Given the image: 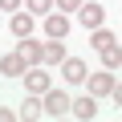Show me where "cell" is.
I'll return each instance as SVG.
<instances>
[{
	"label": "cell",
	"instance_id": "obj_1",
	"mask_svg": "<svg viewBox=\"0 0 122 122\" xmlns=\"http://www.w3.org/2000/svg\"><path fill=\"white\" fill-rule=\"evenodd\" d=\"M73 110V98L69 94H61V90H49L45 94V118H65Z\"/></svg>",
	"mask_w": 122,
	"mask_h": 122
},
{
	"label": "cell",
	"instance_id": "obj_2",
	"mask_svg": "<svg viewBox=\"0 0 122 122\" xmlns=\"http://www.w3.org/2000/svg\"><path fill=\"white\" fill-rule=\"evenodd\" d=\"M77 25H81V29H90V33H94V29H102V25H106V8H102V4H94V0H86V4L77 8Z\"/></svg>",
	"mask_w": 122,
	"mask_h": 122
},
{
	"label": "cell",
	"instance_id": "obj_3",
	"mask_svg": "<svg viewBox=\"0 0 122 122\" xmlns=\"http://www.w3.org/2000/svg\"><path fill=\"white\" fill-rule=\"evenodd\" d=\"M25 90H29V94H41V98H45V94L53 90V77H49V73H41L37 65H29V69H25Z\"/></svg>",
	"mask_w": 122,
	"mask_h": 122
},
{
	"label": "cell",
	"instance_id": "obj_4",
	"mask_svg": "<svg viewBox=\"0 0 122 122\" xmlns=\"http://www.w3.org/2000/svg\"><path fill=\"white\" fill-rule=\"evenodd\" d=\"M61 77H65L69 86H81V81L90 77V69H86L81 57H65V61H61Z\"/></svg>",
	"mask_w": 122,
	"mask_h": 122
},
{
	"label": "cell",
	"instance_id": "obj_5",
	"mask_svg": "<svg viewBox=\"0 0 122 122\" xmlns=\"http://www.w3.org/2000/svg\"><path fill=\"white\" fill-rule=\"evenodd\" d=\"M45 37H57V41H65V37H69V16L61 12V8L45 16Z\"/></svg>",
	"mask_w": 122,
	"mask_h": 122
},
{
	"label": "cell",
	"instance_id": "obj_6",
	"mask_svg": "<svg viewBox=\"0 0 122 122\" xmlns=\"http://www.w3.org/2000/svg\"><path fill=\"white\" fill-rule=\"evenodd\" d=\"M16 53L25 57V65H41V61H45V45H37L29 37H16Z\"/></svg>",
	"mask_w": 122,
	"mask_h": 122
},
{
	"label": "cell",
	"instance_id": "obj_7",
	"mask_svg": "<svg viewBox=\"0 0 122 122\" xmlns=\"http://www.w3.org/2000/svg\"><path fill=\"white\" fill-rule=\"evenodd\" d=\"M86 86H90V94H94V98L110 94V90H114V69H98V73H90V77H86Z\"/></svg>",
	"mask_w": 122,
	"mask_h": 122
},
{
	"label": "cell",
	"instance_id": "obj_8",
	"mask_svg": "<svg viewBox=\"0 0 122 122\" xmlns=\"http://www.w3.org/2000/svg\"><path fill=\"white\" fill-rule=\"evenodd\" d=\"M73 118H81V122H94L98 118V98L94 94H81V98H73V110H69Z\"/></svg>",
	"mask_w": 122,
	"mask_h": 122
},
{
	"label": "cell",
	"instance_id": "obj_9",
	"mask_svg": "<svg viewBox=\"0 0 122 122\" xmlns=\"http://www.w3.org/2000/svg\"><path fill=\"white\" fill-rule=\"evenodd\" d=\"M8 29H12V37H33V29H37V20H33V12H12L8 16Z\"/></svg>",
	"mask_w": 122,
	"mask_h": 122
},
{
	"label": "cell",
	"instance_id": "obj_10",
	"mask_svg": "<svg viewBox=\"0 0 122 122\" xmlns=\"http://www.w3.org/2000/svg\"><path fill=\"white\" fill-rule=\"evenodd\" d=\"M25 122H33V118H45V98L41 94H29L25 102H20V110H16Z\"/></svg>",
	"mask_w": 122,
	"mask_h": 122
},
{
	"label": "cell",
	"instance_id": "obj_11",
	"mask_svg": "<svg viewBox=\"0 0 122 122\" xmlns=\"http://www.w3.org/2000/svg\"><path fill=\"white\" fill-rule=\"evenodd\" d=\"M25 57L20 53H4V57H0V73H4V77H25Z\"/></svg>",
	"mask_w": 122,
	"mask_h": 122
},
{
	"label": "cell",
	"instance_id": "obj_12",
	"mask_svg": "<svg viewBox=\"0 0 122 122\" xmlns=\"http://www.w3.org/2000/svg\"><path fill=\"white\" fill-rule=\"evenodd\" d=\"M61 61H65V41L49 37V45H45V61H41V65H61Z\"/></svg>",
	"mask_w": 122,
	"mask_h": 122
},
{
	"label": "cell",
	"instance_id": "obj_13",
	"mask_svg": "<svg viewBox=\"0 0 122 122\" xmlns=\"http://www.w3.org/2000/svg\"><path fill=\"white\" fill-rule=\"evenodd\" d=\"M114 41H118V37H114L110 29H94V33H90V49H94V53H102V49H110Z\"/></svg>",
	"mask_w": 122,
	"mask_h": 122
},
{
	"label": "cell",
	"instance_id": "obj_14",
	"mask_svg": "<svg viewBox=\"0 0 122 122\" xmlns=\"http://www.w3.org/2000/svg\"><path fill=\"white\" fill-rule=\"evenodd\" d=\"M102 69H122V45L118 41L110 49H102Z\"/></svg>",
	"mask_w": 122,
	"mask_h": 122
},
{
	"label": "cell",
	"instance_id": "obj_15",
	"mask_svg": "<svg viewBox=\"0 0 122 122\" xmlns=\"http://www.w3.org/2000/svg\"><path fill=\"white\" fill-rule=\"evenodd\" d=\"M25 8H29L33 16H49V12L57 8V0H25Z\"/></svg>",
	"mask_w": 122,
	"mask_h": 122
},
{
	"label": "cell",
	"instance_id": "obj_16",
	"mask_svg": "<svg viewBox=\"0 0 122 122\" xmlns=\"http://www.w3.org/2000/svg\"><path fill=\"white\" fill-rule=\"evenodd\" d=\"M81 4H86V0H57V8H61V12H77Z\"/></svg>",
	"mask_w": 122,
	"mask_h": 122
},
{
	"label": "cell",
	"instance_id": "obj_17",
	"mask_svg": "<svg viewBox=\"0 0 122 122\" xmlns=\"http://www.w3.org/2000/svg\"><path fill=\"white\" fill-rule=\"evenodd\" d=\"M110 98H114V106L122 110V81H114V90H110Z\"/></svg>",
	"mask_w": 122,
	"mask_h": 122
},
{
	"label": "cell",
	"instance_id": "obj_18",
	"mask_svg": "<svg viewBox=\"0 0 122 122\" xmlns=\"http://www.w3.org/2000/svg\"><path fill=\"white\" fill-rule=\"evenodd\" d=\"M0 8H8V12H16V8H20V0H0Z\"/></svg>",
	"mask_w": 122,
	"mask_h": 122
},
{
	"label": "cell",
	"instance_id": "obj_19",
	"mask_svg": "<svg viewBox=\"0 0 122 122\" xmlns=\"http://www.w3.org/2000/svg\"><path fill=\"white\" fill-rule=\"evenodd\" d=\"M12 118H16V114H12L8 106H0V122H12Z\"/></svg>",
	"mask_w": 122,
	"mask_h": 122
}]
</instances>
